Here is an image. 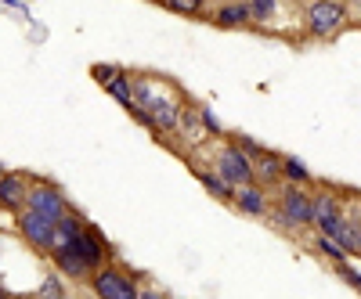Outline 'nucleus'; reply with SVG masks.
Listing matches in <instances>:
<instances>
[{
    "label": "nucleus",
    "instance_id": "4",
    "mask_svg": "<svg viewBox=\"0 0 361 299\" xmlns=\"http://www.w3.org/2000/svg\"><path fill=\"white\" fill-rule=\"evenodd\" d=\"M209 166H214L217 173H224L235 188L253 181V159L246 155V148L235 141V134L217 137L214 144H209Z\"/></svg>",
    "mask_w": 361,
    "mask_h": 299
},
{
    "label": "nucleus",
    "instance_id": "15",
    "mask_svg": "<svg viewBox=\"0 0 361 299\" xmlns=\"http://www.w3.org/2000/svg\"><path fill=\"white\" fill-rule=\"evenodd\" d=\"M83 227H87V220L76 213V209H69L66 217H58V224H54V242H51V253H58V249H69L76 238L83 234ZM47 253V256H51Z\"/></svg>",
    "mask_w": 361,
    "mask_h": 299
},
{
    "label": "nucleus",
    "instance_id": "16",
    "mask_svg": "<svg viewBox=\"0 0 361 299\" xmlns=\"http://www.w3.org/2000/svg\"><path fill=\"white\" fill-rule=\"evenodd\" d=\"M66 281H69V278L58 271V267H51V271L44 274V281H40V288H37V295H40V299H62V295H69Z\"/></svg>",
    "mask_w": 361,
    "mask_h": 299
},
{
    "label": "nucleus",
    "instance_id": "6",
    "mask_svg": "<svg viewBox=\"0 0 361 299\" xmlns=\"http://www.w3.org/2000/svg\"><path fill=\"white\" fill-rule=\"evenodd\" d=\"M54 217H47V213H37V209H18L15 213V231H18V238L33 249V253H40V256H47L51 253V242H54Z\"/></svg>",
    "mask_w": 361,
    "mask_h": 299
},
{
    "label": "nucleus",
    "instance_id": "11",
    "mask_svg": "<svg viewBox=\"0 0 361 299\" xmlns=\"http://www.w3.org/2000/svg\"><path fill=\"white\" fill-rule=\"evenodd\" d=\"M231 209H235V213H243V217H253V220H267V213H271V188H264L257 181L235 188Z\"/></svg>",
    "mask_w": 361,
    "mask_h": 299
},
{
    "label": "nucleus",
    "instance_id": "3",
    "mask_svg": "<svg viewBox=\"0 0 361 299\" xmlns=\"http://www.w3.org/2000/svg\"><path fill=\"white\" fill-rule=\"evenodd\" d=\"M350 22V8H347V0H314V4L304 8V37L307 40H336Z\"/></svg>",
    "mask_w": 361,
    "mask_h": 299
},
{
    "label": "nucleus",
    "instance_id": "17",
    "mask_svg": "<svg viewBox=\"0 0 361 299\" xmlns=\"http://www.w3.org/2000/svg\"><path fill=\"white\" fill-rule=\"evenodd\" d=\"M163 8L177 11V15H185V18H199L209 11V0H159Z\"/></svg>",
    "mask_w": 361,
    "mask_h": 299
},
{
    "label": "nucleus",
    "instance_id": "8",
    "mask_svg": "<svg viewBox=\"0 0 361 299\" xmlns=\"http://www.w3.org/2000/svg\"><path fill=\"white\" fill-rule=\"evenodd\" d=\"M25 205L29 209H37V213H47V217H66L69 213V198H66V191L58 188V184H51V181H40V177H33V184H29V198H25ZM22 205V209H25Z\"/></svg>",
    "mask_w": 361,
    "mask_h": 299
},
{
    "label": "nucleus",
    "instance_id": "1",
    "mask_svg": "<svg viewBox=\"0 0 361 299\" xmlns=\"http://www.w3.org/2000/svg\"><path fill=\"white\" fill-rule=\"evenodd\" d=\"M130 76H134L137 101L156 115V123H159L166 144L177 148L173 134H177V123H180V112H185V105L192 101L185 94V87H180L177 79H170V76H163V72H130Z\"/></svg>",
    "mask_w": 361,
    "mask_h": 299
},
{
    "label": "nucleus",
    "instance_id": "21",
    "mask_svg": "<svg viewBox=\"0 0 361 299\" xmlns=\"http://www.w3.org/2000/svg\"><path fill=\"white\" fill-rule=\"evenodd\" d=\"M333 271L354 288V292H361V267L357 263H350V260H340V263H333Z\"/></svg>",
    "mask_w": 361,
    "mask_h": 299
},
{
    "label": "nucleus",
    "instance_id": "22",
    "mask_svg": "<svg viewBox=\"0 0 361 299\" xmlns=\"http://www.w3.org/2000/svg\"><path fill=\"white\" fill-rule=\"evenodd\" d=\"M199 108H202V123H206V134H209V141L228 137V134H224V127H221V119L214 115V108H209V105H199Z\"/></svg>",
    "mask_w": 361,
    "mask_h": 299
},
{
    "label": "nucleus",
    "instance_id": "19",
    "mask_svg": "<svg viewBox=\"0 0 361 299\" xmlns=\"http://www.w3.org/2000/svg\"><path fill=\"white\" fill-rule=\"evenodd\" d=\"M282 0H250V8H253V25H267L271 18H275Z\"/></svg>",
    "mask_w": 361,
    "mask_h": 299
},
{
    "label": "nucleus",
    "instance_id": "12",
    "mask_svg": "<svg viewBox=\"0 0 361 299\" xmlns=\"http://www.w3.org/2000/svg\"><path fill=\"white\" fill-rule=\"evenodd\" d=\"M206 18L217 29H250L253 8H250V0H217V4H209Z\"/></svg>",
    "mask_w": 361,
    "mask_h": 299
},
{
    "label": "nucleus",
    "instance_id": "9",
    "mask_svg": "<svg viewBox=\"0 0 361 299\" xmlns=\"http://www.w3.org/2000/svg\"><path fill=\"white\" fill-rule=\"evenodd\" d=\"M69 249H73L87 267H90V271H98V267H105L109 260H116V249L109 246V238H105L94 224H87V227H83V234L76 238V242H73Z\"/></svg>",
    "mask_w": 361,
    "mask_h": 299
},
{
    "label": "nucleus",
    "instance_id": "24",
    "mask_svg": "<svg viewBox=\"0 0 361 299\" xmlns=\"http://www.w3.org/2000/svg\"><path fill=\"white\" fill-rule=\"evenodd\" d=\"M289 4H293V8H300V11H304L307 4H314V0H289Z\"/></svg>",
    "mask_w": 361,
    "mask_h": 299
},
{
    "label": "nucleus",
    "instance_id": "2",
    "mask_svg": "<svg viewBox=\"0 0 361 299\" xmlns=\"http://www.w3.org/2000/svg\"><path fill=\"white\" fill-rule=\"evenodd\" d=\"M314 184H296V181H282L271 191V213L267 224L279 227L282 234H304L314 231Z\"/></svg>",
    "mask_w": 361,
    "mask_h": 299
},
{
    "label": "nucleus",
    "instance_id": "20",
    "mask_svg": "<svg viewBox=\"0 0 361 299\" xmlns=\"http://www.w3.org/2000/svg\"><path fill=\"white\" fill-rule=\"evenodd\" d=\"M119 72H123V65H112V62H94L90 65V79H94L98 87H109Z\"/></svg>",
    "mask_w": 361,
    "mask_h": 299
},
{
    "label": "nucleus",
    "instance_id": "14",
    "mask_svg": "<svg viewBox=\"0 0 361 299\" xmlns=\"http://www.w3.org/2000/svg\"><path fill=\"white\" fill-rule=\"evenodd\" d=\"M47 260H51V267H58V271H62L73 285H90V278H94V271H90V267H87L73 249H58V253H51Z\"/></svg>",
    "mask_w": 361,
    "mask_h": 299
},
{
    "label": "nucleus",
    "instance_id": "10",
    "mask_svg": "<svg viewBox=\"0 0 361 299\" xmlns=\"http://www.w3.org/2000/svg\"><path fill=\"white\" fill-rule=\"evenodd\" d=\"M250 159H253V181H257V184H264V188L275 191V188L286 181V155H282V152L260 144Z\"/></svg>",
    "mask_w": 361,
    "mask_h": 299
},
{
    "label": "nucleus",
    "instance_id": "23",
    "mask_svg": "<svg viewBox=\"0 0 361 299\" xmlns=\"http://www.w3.org/2000/svg\"><path fill=\"white\" fill-rule=\"evenodd\" d=\"M347 8H350V22L361 25V0H347Z\"/></svg>",
    "mask_w": 361,
    "mask_h": 299
},
{
    "label": "nucleus",
    "instance_id": "7",
    "mask_svg": "<svg viewBox=\"0 0 361 299\" xmlns=\"http://www.w3.org/2000/svg\"><path fill=\"white\" fill-rule=\"evenodd\" d=\"M311 191H314V231H325L336 238V231L343 224V188L314 181Z\"/></svg>",
    "mask_w": 361,
    "mask_h": 299
},
{
    "label": "nucleus",
    "instance_id": "18",
    "mask_svg": "<svg viewBox=\"0 0 361 299\" xmlns=\"http://www.w3.org/2000/svg\"><path fill=\"white\" fill-rule=\"evenodd\" d=\"M286 181H296V184H314L318 177L307 170L304 159H296V155H286Z\"/></svg>",
    "mask_w": 361,
    "mask_h": 299
},
{
    "label": "nucleus",
    "instance_id": "13",
    "mask_svg": "<svg viewBox=\"0 0 361 299\" xmlns=\"http://www.w3.org/2000/svg\"><path fill=\"white\" fill-rule=\"evenodd\" d=\"M29 184H33V177H29V173H22V170H4V177H0V205H4L8 217H15L18 209L25 205Z\"/></svg>",
    "mask_w": 361,
    "mask_h": 299
},
{
    "label": "nucleus",
    "instance_id": "5",
    "mask_svg": "<svg viewBox=\"0 0 361 299\" xmlns=\"http://www.w3.org/2000/svg\"><path fill=\"white\" fill-rule=\"evenodd\" d=\"M141 278L134 274V271H127L119 260H109L105 267H98L94 271V278H90V292L94 295H102V299H137L141 295V285H137Z\"/></svg>",
    "mask_w": 361,
    "mask_h": 299
}]
</instances>
